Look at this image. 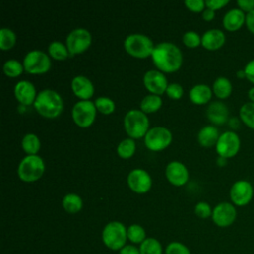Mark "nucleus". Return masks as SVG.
<instances>
[{"instance_id": "nucleus-29", "label": "nucleus", "mask_w": 254, "mask_h": 254, "mask_svg": "<svg viewBox=\"0 0 254 254\" xmlns=\"http://www.w3.org/2000/svg\"><path fill=\"white\" fill-rule=\"evenodd\" d=\"M140 254H163V247L160 241L154 237L146 238L139 247Z\"/></svg>"}, {"instance_id": "nucleus-9", "label": "nucleus", "mask_w": 254, "mask_h": 254, "mask_svg": "<svg viewBox=\"0 0 254 254\" xmlns=\"http://www.w3.org/2000/svg\"><path fill=\"white\" fill-rule=\"evenodd\" d=\"M172 141L171 131L163 126H155L149 128L144 136V142L148 149L152 151H160L170 145Z\"/></svg>"}, {"instance_id": "nucleus-40", "label": "nucleus", "mask_w": 254, "mask_h": 254, "mask_svg": "<svg viewBox=\"0 0 254 254\" xmlns=\"http://www.w3.org/2000/svg\"><path fill=\"white\" fill-rule=\"evenodd\" d=\"M185 5L193 12H200L205 9V1L203 0H185Z\"/></svg>"}, {"instance_id": "nucleus-15", "label": "nucleus", "mask_w": 254, "mask_h": 254, "mask_svg": "<svg viewBox=\"0 0 254 254\" xmlns=\"http://www.w3.org/2000/svg\"><path fill=\"white\" fill-rule=\"evenodd\" d=\"M143 82L145 87L154 94H162L166 92L168 81L165 74L157 69H150L144 73Z\"/></svg>"}, {"instance_id": "nucleus-31", "label": "nucleus", "mask_w": 254, "mask_h": 254, "mask_svg": "<svg viewBox=\"0 0 254 254\" xmlns=\"http://www.w3.org/2000/svg\"><path fill=\"white\" fill-rule=\"evenodd\" d=\"M16 34L10 28H1L0 29V49L1 50H10L16 44Z\"/></svg>"}, {"instance_id": "nucleus-32", "label": "nucleus", "mask_w": 254, "mask_h": 254, "mask_svg": "<svg viewBox=\"0 0 254 254\" xmlns=\"http://www.w3.org/2000/svg\"><path fill=\"white\" fill-rule=\"evenodd\" d=\"M127 238L133 244H141L146 239V232L140 224H131L127 228Z\"/></svg>"}, {"instance_id": "nucleus-42", "label": "nucleus", "mask_w": 254, "mask_h": 254, "mask_svg": "<svg viewBox=\"0 0 254 254\" xmlns=\"http://www.w3.org/2000/svg\"><path fill=\"white\" fill-rule=\"evenodd\" d=\"M229 3L228 0H206L205 1V6L207 8H210L212 10H218L224 7Z\"/></svg>"}, {"instance_id": "nucleus-7", "label": "nucleus", "mask_w": 254, "mask_h": 254, "mask_svg": "<svg viewBox=\"0 0 254 254\" xmlns=\"http://www.w3.org/2000/svg\"><path fill=\"white\" fill-rule=\"evenodd\" d=\"M51 64L50 57L40 50H32L28 52L23 60L25 70L33 74L47 72L50 69Z\"/></svg>"}, {"instance_id": "nucleus-46", "label": "nucleus", "mask_w": 254, "mask_h": 254, "mask_svg": "<svg viewBox=\"0 0 254 254\" xmlns=\"http://www.w3.org/2000/svg\"><path fill=\"white\" fill-rule=\"evenodd\" d=\"M215 16V11L210 9V8H205L203 11H202V18L206 21H210L214 18Z\"/></svg>"}, {"instance_id": "nucleus-13", "label": "nucleus", "mask_w": 254, "mask_h": 254, "mask_svg": "<svg viewBox=\"0 0 254 254\" xmlns=\"http://www.w3.org/2000/svg\"><path fill=\"white\" fill-rule=\"evenodd\" d=\"M237 216V211L233 203L221 201L217 203L213 209L211 218L214 224L219 227H228L234 223Z\"/></svg>"}, {"instance_id": "nucleus-37", "label": "nucleus", "mask_w": 254, "mask_h": 254, "mask_svg": "<svg viewBox=\"0 0 254 254\" xmlns=\"http://www.w3.org/2000/svg\"><path fill=\"white\" fill-rule=\"evenodd\" d=\"M165 254H191V253L185 244L179 241H173L167 245Z\"/></svg>"}, {"instance_id": "nucleus-14", "label": "nucleus", "mask_w": 254, "mask_h": 254, "mask_svg": "<svg viewBox=\"0 0 254 254\" xmlns=\"http://www.w3.org/2000/svg\"><path fill=\"white\" fill-rule=\"evenodd\" d=\"M127 183L133 191L144 193L150 190L152 186V178L146 170L135 168L129 172Z\"/></svg>"}, {"instance_id": "nucleus-12", "label": "nucleus", "mask_w": 254, "mask_h": 254, "mask_svg": "<svg viewBox=\"0 0 254 254\" xmlns=\"http://www.w3.org/2000/svg\"><path fill=\"white\" fill-rule=\"evenodd\" d=\"M254 189L250 182L246 180H238L230 188L229 196L231 202L236 206H245L253 198Z\"/></svg>"}, {"instance_id": "nucleus-1", "label": "nucleus", "mask_w": 254, "mask_h": 254, "mask_svg": "<svg viewBox=\"0 0 254 254\" xmlns=\"http://www.w3.org/2000/svg\"><path fill=\"white\" fill-rule=\"evenodd\" d=\"M151 57L155 65L167 72L177 70L183 62L182 51L171 42H161L155 45Z\"/></svg>"}, {"instance_id": "nucleus-8", "label": "nucleus", "mask_w": 254, "mask_h": 254, "mask_svg": "<svg viewBox=\"0 0 254 254\" xmlns=\"http://www.w3.org/2000/svg\"><path fill=\"white\" fill-rule=\"evenodd\" d=\"M96 106L91 100H79L75 102L71 109L73 121L82 128L92 124L96 116Z\"/></svg>"}, {"instance_id": "nucleus-6", "label": "nucleus", "mask_w": 254, "mask_h": 254, "mask_svg": "<svg viewBox=\"0 0 254 254\" xmlns=\"http://www.w3.org/2000/svg\"><path fill=\"white\" fill-rule=\"evenodd\" d=\"M18 176L24 182H34L40 179L45 171V163L39 155H27L18 166Z\"/></svg>"}, {"instance_id": "nucleus-10", "label": "nucleus", "mask_w": 254, "mask_h": 254, "mask_svg": "<svg viewBox=\"0 0 254 254\" xmlns=\"http://www.w3.org/2000/svg\"><path fill=\"white\" fill-rule=\"evenodd\" d=\"M241 146L239 136L232 130H228L219 135L215 145L216 153L219 157L229 159L234 157Z\"/></svg>"}, {"instance_id": "nucleus-38", "label": "nucleus", "mask_w": 254, "mask_h": 254, "mask_svg": "<svg viewBox=\"0 0 254 254\" xmlns=\"http://www.w3.org/2000/svg\"><path fill=\"white\" fill-rule=\"evenodd\" d=\"M194 213L200 218H207L212 214V208L205 201H198L194 206Z\"/></svg>"}, {"instance_id": "nucleus-16", "label": "nucleus", "mask_w": 254, "mask_h": 254, "mask_svg": "<svg viewBox=\"0 0 254 254\" xmlns=\"http://www.w3.org/2000/svg\"><path fill=\"white\" fill-rule=\"evenodd\" d=\"M165 174L169 182L175 186H182L189 179V171L180 161H171L166 167Z\"/></svg>"}, {"instance_id": "nucleus-20", "label": "nucleus", "mask_w": 254, "mask_h": 254, "mask_svg": "<svg viewBox=\"0 0 254 254\" xmlns=\"http://www.w3.org/2000/svg\"><path fill=\"white\" fill-rule=\"evenodd\" d=\"M225 43V34L219 29H209L201 36V45L209 51L220 49Z\"/></svg>"}, {"instance_id": "nucleus-5", "label": "nucleus", "mask_w": 254, "mask_h": 254, "mask_svg": "<svg viewBox=\"0 0 254 254\" xmlns=\"http://www.w3.org/2000/svg\"><path fill=\"white\" fill-rule=\"evenodd\" d=\"M153 41L141 33L128 35L124 40L125 51L135 58H147L152 55L154 50Z\"/></svg>"}, {"instance_id": "nucleus-48", "label": "nucleus", "mask_w": 254, "mask_h": 254, "mask_svg": "<svg viewBox=\"0 0 254 254\" xmlns=\"http://www.w3.org/2000/svg\"><path fill=\"white\" fill-rule=\"evenodd\" d=\"M226 163H227V159H225V158H223V157H219V156H218V158H217V160H216V164H217L219 167H223V166H225V165H226Z\"/></svg>"}, {"instance_id": "nucleus-47", "label": "nucleus", "mask_w": 254, "mask_h": 254, "mask_svg": "<svg viewBox=\"0 0 254 254\" xmlns=\"http://www.w3.org/2000/svg\"><path fill=\"white\" fill-rule=\"evenodd\" d=\"M240 119V118H239ZM237 117H231L229 118L228 120V125L230 126L231 129L233 130H236L239 128V125H240V120H239Z\"/></svg>"}, {"instance_id": "nucleus-49", "label": "nucleus", "mask_w": 254, "mask_h": 254, "mask_svg": "<svg viewBox=\"0 0 254 254\" xmlns=\"http://www.w3.org/2000/svg\"><path fill=\"white\" fill-rule=\"evenodd\" d=\"M247 95H248V98L250 99V102H253V103H254V86L251 87V88L248 90Z\"/></svg>"}, {"instance_id": "nucleus-36", "label": "nucleus", "mask_w": 254, "mask_h": 254, "mask_svg": "<svg viewBox=\"0 0 254 254\" xmlns=\"http://www.w3.org/2000/svg\"><path fill=\"white\" fill-rule=\"evenodd\" d=\"M183 42L189 48H195L201 44V37L195 31H187L183 35Z\"/></svg>"}, {"instance_id": "nucleus-50", "label": "nucleus", "mask_w": 254, "mask_h": 254, "mask_svg": "<svg viewBox=\"0 0 254 254\" xmlns=\"http://www.w3.org/2000/svg\"><path fill=\"white\" fill-rule=\"evenodd\" d=\"M236 76H237L239 79H242V78H246V75H245L244 69H238V70L236 71Z\"/></svg>"}, {"instance_id": "nucleus-44", "label": "nucleus", "mask_w": 254, "mask_h": 254, "mask_svg": "<svg viewBox=\"0 0 254 254\" xmlns=\"http://www.w3.org/2000/svg\"><path fill=\"white\" fill-rule=\"evenodd\" d=\"M119 254H140V250L133 244H126L119 250Z\"/></svg>"}, {"instance_id": "nucleus-21", "label": "nucleus", "mask_w": 254, "mask_h": 254, "mask_svg": "<svg viewBox=\"0 0 254 254\" xmlns=\"http://www.w3.org/2000/svg\"><path fill=\"white\" fill-rule=\"evenodd\" d=\"M245 18L246 15L242 10L239 8H233L228 10L222 19V24L223 27L229 31V32H234L239 30L243 24H245Z\"/></svg>"}, {"instance_id": "nucleus-4", "label": "nucleus", "mask_w": 254, "mask_h": 254, "mask_svg": "<svg viewBox=\"0 0 254 254\" xmlns=\"http://www.w3.org/2000/svg\"><path fill=\"white\" fill-rule=\"evenodd\" d=\"M123 123L126 133L133 139L145 136L149 130V119L141 109H130L127 111Z\"/></svg>"}, {"instance_id": "nucleus-26", "label": "nucleus", "mask_w": 254, "mask_h": 254, "mask_svg": "<svg viewBox=\"0 0 254 254\" xmlns=\"http://www.w3.org/2000/svg\"><path fill=\"white\" fill-rule=\"evenodd\" d=\"M23 150L28 155H37L38 151L41 148V142L39 137L34 133H27L22 138L21 142Z\"/></svg>"}, {"instance_id": "nucleus-18", "label": "nucleus", "mask_w": 254, "mask_h": 254, "mask_svg": "<svg viewBox=\"0 0 254 254\" xmlns=\"http://www.w3.org/2000/svg\"><path fill=\"white\" fill-rule=\"evenodd\" d=\"M71 89L73 93L81 98V100H88L94 93V86L92 81L85 75H75L71 79Z\"/></svg>"}, {"instance_id": "nucleus-28", "label": "nucleus", "mask_w": 254, "mask_h": 254, "mask_svg": "<svg viewBox=\"0 0 254 254\" xmlns=\"http://www.w3.org/2000/svg\"><path fill=\"white\" fill-rule=\"evenodd\" d=\"M240 120L250 129L254 130V103L245 102L239 109Z\"/></svg>"}, {"instance_id": "nucleus-17", "label": "nucleus", "mask_w": 254, "mask_h": 254, "mask_svg": "<svg viewBox=\"0 0 254 254\" xmlns=\"http://www.w3.org/2000/svg\"><path fill=\"white\" fill-rule=\"evenodd\" d=\"M14 94L17 100L23 105L34 104L37 96L34 84L29 80H19L14 86Z\"/></svg>"}, {"instance_id": "nucleus-43", "label": "nucleus", "mask_w": 254, "mask_h": 254, "mask_svg": "<svg viewBox=\"0 0 254 254\" xmlns=\"http://www.w3.org/2000/svg\"><path fill=\"white\" fill-rule=\"evenodd\" d=\"M237 5L238 8L243 12H246V14L254 10V0H238Z\"/></svg>"}, {"instance_id": "nucleus-39", "label": "nucleus", "mask_w": 254, "mask_h": 254, "mask_svg": "<svg viewBox=\"0 0 254 254\" xmlns=\"http://www.w3.org/2000/svg\"><path fill=\"white\" fill-rule=\"evenodd\" d=\"M167 94L174 99H179L182 97L183 93H184V89L183 86L178 83V82H171L168 84L167 89H166Z\"/></svg>"}, {"instance_id": "nucleus-3", "label": "nucleus", "mask_w": 254, "mask_h": 254, "mask_svg": "<svg viewBox=\"0 0 254 254\" xmlns=\"http://www.w3.org/2000/svg\"><path fill=\"white\" fill-rule=\"evenodd\" d=\"M102 241L104 245L110 250H120L126 245L127 241V228L117 220L108 222L102 230Z\"/></svg>"}, {"instance_id": "nucleus-30", "label": "nucleus", "mask_w": 254, "mask_h": 254, "mask_svg": "<svg viewBox=\"0 0 254 254\" xmlns=\"http://www.w3.org/2000/svg\"><path fill=\"white\" fill-rule=\"evenodd\" d=\"M48 51L50 56L56 60H64L69 56V52L67 50L66 45L57 40L50 43Z\"/></svg>"}, {"instance_id": "nucleus-19", "label": "nucleus", "mask_w": 254, "mask_h": 254, "mask_svg": "<svg viewBox=\"0 0 254 254\" xmlns=\"http://www.w3.org/2000/svg\"><path fill=\"white\" fill-rule=\"evenodd\" d=\"M206 116L215 125H222L229 120L228 107L221 101H213L206 108Z\"/></svg>"}, {"instance_id": "nucleus-25", "label": "nucleus", "mask_w": 254, "mask_h": 254, "mask_svg": "<svg viewBox=\"0 0 254 254\" xmlns=\"http://www.w3.org/2000/svg\"><path fill=\"white\" fill-rule=\"evenodd\" d=\"M62 204L67 212L76 213L82 208V199L78 194L74 192H69L63 197Z\"/></svg>"}, {"instance_id": "nucleus-11", "label": "nucleus", "mask_w": 254, "mask_h": 254, "mask_svg": "<svg viewBox=\"0 0 254 254\" xmlns=\"http://www.w3.org/2000/svg\"><path fill=\"white\" fill-rule=\"evenodd\" d=\"M91 44V34L87 29L75 28L66 36L65 45L69 56L79 54L88 49Z\"/></svg>"}, {"instance_id": "nucleus-45", "label": "nucleus", "mask_w": 254, "mask_h": 254, "mask_svg": "<svg viewBox=\"0 0 254 254\" xmlns=\"http://www.w3.org/2000/svg\"><path fill=\"white\" fill-rule=\"evenodd\" d=\"M245 25L250 33L254 35V10L246 14L245 18Z\"/></svg>"}, {"instance_id": "nucleus-41", "label": "nucleus", "mask_w": 254, "mask_h": 254, "mask_svg": "<svg viewBox=\"0 0 254 254\" xmlns=\"http://www.w3.org/2000/svg\"><path fill=\"white\" fill-rule=\"evenodd\" d=\"M244 72L246 75V79L254 84V59L249 61L244 66Z\"/></svg>"}, {"instance_id": "nucleus-2", "label": "nucleus", "mask_w": 254, "mask_h": 254, "mask_svg": "<svg viewBox=\"0 0 254 254\" xmlns=\"http://www.w3.org/2000/svg\"><path fill=\"white\" fill-rule=\"evenodd\" d=\"M33 105L41 115L48 118H54L60 115L63 111L64 100L56 90L45 88L37 94Z\"/></svg>"}, {"instance_id": "nucleus-23", "label": "nucleus", "mask_w": 254, "mask_h": 254, "mask_svg": "<svg viewBox=\"0 0 254 254\" xmlns=\"http://www.w3.org/2000/svg\"><path fill=\"white\" fill-rule=\"evenodd\" d=\"M219 135L218 129L214 125H205L199 129L197 133V141L203 147H211L216 145Z\"/></svg>"}, {"instance_id": "nucleus-33", "label": "nucleus", "mask_w": 254, "mask_h": 254, "mask_svg": "<svg viewBox=\"0 0 254 254\" xmlns=\"http://www.w3.org/2000/svg\"><path fill=\"white\" fill-rule=\"evenodd\" d=\"M135 150H136L135 141H134L133 138H130V137L123 139L117 145V148H116L117 154L121 158H124V159L130 158L135 153Z\"/></svg>"}, {"instance_id": "nucleus-34", "label": "nucleus", "mask_w": 254, "mask_h": 254, "mask_svg": "<svg viewBox=\"0 0 254 254\" xmlns=\"http://www.w3.org/2000/svg\"><path fill=\"white\" fill-rule=\"evenodd\" d=\"M24 65L22 63H20L19 61L15 60V59H10L8 61H6L3 64V70L4 73L8 76L11 77H15L20 75L23 70H24Z\"/></svg>"}, {"instance_id": "nucleus-27", "label": "nucleus", "mask_w": 254, "mask_h": 254, "mask_svg": "<svg viewBox=\"0 0 254 254\" xmlns=\"http://www.w3.org/2000/svg\"><path fill=\"white\" fill-rule=\"evenodd\" d=\"M162 98L158 94H148L143 97L140 102V108L145 113H151L157 111L162 105Z\"/></svg>"}, {"instance_id": "nucleus-35", "label": "nucleus", "mask_w": 254, "mask_h": 254, "mask_svg": "<svg viewBox=\"0 0 254 254\" xmlns=\"http://www.w3.org/2000/svg\"><path fill=\"white\" fill-rule=\"evenodd\" d=\"M94 104L96 106V109L103 114L112 113L115 109L114 101L110 97H107V96H98L95 99Z\"/></svg>"}, {"instance_id": "nucleus-24", "label": "nucleus", "mask_w": 254, "mask_h": 254, "mask_svg": "<svg viewBox=\"0 0 254 254\" xmlns=\"http://www.w3.org/2000/svg\"><path fill=\"white\" fill-rule=\"evenodd\" d=\"M212 92L220 99L229 97L232 92V83L225 76H218L212 84Z\"/></svg>"}, {"instance_id": "nucleus-22", "label": "nucleus", "mask_w": 254, "mask_h": 254, "mask_svg": "<svg viewBox=\"0 0 254 254\" xmlns=\"http://www.w3.org/2000/svg\"><path fill=\"white\" fill-rule=\"evenodd\" d=\"M212 95V89L204 83H198L193 85L189 92L190 100L195 104L207 103Z\"/></svg>"}]
</instances>
